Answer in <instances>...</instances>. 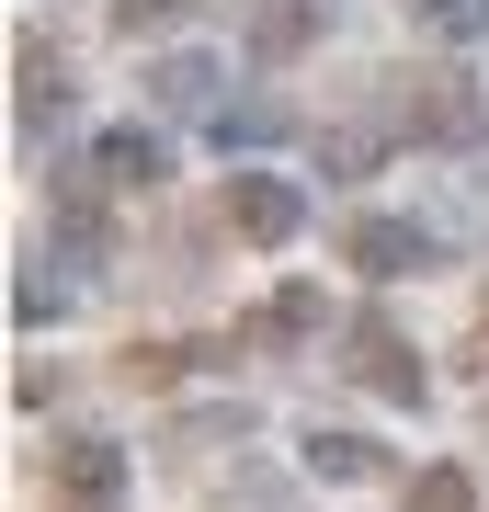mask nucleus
Instances as JSON below:
<instances>
[{"instance_id": "nucleus-5", "label": "nucleus", "mask_w": 489, "mask_h": 512, "mask_svg": "<svg viewBox=\"0 0 489 512\" xmlns=\"http://www.w3.org/2000/svg\"><path fill=\"white\" fill-rule=\"evenodd\" d=\"M228 228L251 239V251H285V239L308 228V194L273 183V171H239V183H228Z\"/></svg>"}, {"instance_id": "nucleus-15", "label": "nucleus", "mask_w": 489, "mask_h": 512, "mask_svg": "<svg viewBox=\"0 0 489 512\" xmlns=\"http://www.w3.org/2000/svg\"><path fill=\"white\" fill-rule=\"evenodd\" d=\"M114 365H126V387H171L182 365H194V353H171V342H126Z\"/></svg>"}, {"instance_id": "nucleus-2", "label": "nucleus", "mask_w": 489, "mask_h": 512, "mask_svg": "<svg viewBox=\"0 0 489 512\" xmlns=\"http://www.w3.org/2000/svg\"><path fill=\"white\" fill-rule=\"evenodd\" d=\"M342 353H353V376L376 387L387 410H421V353L399 342V319H387V308H364V319L342 330Z\"/></svg>"}, {"instance_id": "nucleus-11", "label": "nucleus", "mask_w": 489, "mask_h": 512, "mask_svg": "<svg viewBox=\"0 0 489 512\" xmlns=\"http://www.w3.org/2000/svg\"><path fill=\"white\" fill-rule=\"evenodd\" d=\"M376 467H387V444L342 433V421H319V433H308V478H376Z\"/></svg>"}, {"instance_id": "nucleus-7", "label": "nucleus", "mask_w": 489, "mask_h": 512, "mask_svg": "<svg viewBox=\"0 0 489 512\" xmlns=\"http://www.w3.org/2000/svg\"><path fill=\"white\" fill-rule=\"evenodd\" d=\"M12 80H23V126H35V137H46L57 114L80 103V92H69V57H57L46 35H23V57H12Z\"/></svg>"}, {"instance_id": "nucleus-8", "label": "nucleus", "mask_w": 489, "mask_h": 512, "mask_svg": "<svg viewBox=\"0 0 489 512\" xmlns=\"http://www.w3.org/2000/svg\"><path fill=\"white\" fill-rule=\"evenodd\" d=\"M319 35H330V0H262V12H251V57H273V69L308 57Z\"/></svg>"}, {"instance_id": "nucleus-13", "label": "nucleus", "mask_w": 489, "mask_h": 512, "mask_svg": "<svg viewBox=\"0 0 489 512\" xmlns=\"http://www.w3.org/2000/svg\"><path fill=\"white\" fill-rule=\"evenodd\" d=\"M410 512H478V478L467 467H421L410 478Z\"/></svg>"}, {"instance_id": "nucleus-14", "label": "nucleus", "mask_w": 489, "mask_h": 512, "mask_svg": "<svg viewBox=\"0 0 489 512\" xmlns=\"http://www.w3.org/2000/svg\"><path fill=\"white\" fill-rule=\"evenodd\" d=\"M410 23H421V35H455V46H467V35H489V0H410Z\"/></svg>"}, {"instance_id": "nucleus-3", "label": "nucleus", "mask_w": 489, "mask_h": 512, "mask_svg": "<svg viewBox=\"0 0 489 512\" xmlns=\"http://www.w3.org/2000/svg\"><path fill=\"white\" fill-rule=\"evenodd\" d=\"M342 262L364 285H410V274H433V239H421L410 217H353L342 228Z\"/></svg>"}, {"instance_id": "nucleus-1", "label": "nucleus", "mask_w": 489, "mask_h": 512, "mask_svg": "<svg viewBox=\"0 0 489 512\" xmlns=\"http://www.w3.org/2000/svg\"><path fill=\"white\" fill-rule=\"evenodd\" d=\"M387 92H399V126H410V137H433V148H478V137H489V103H478V80H455V69L387 80Z\"/></svg>"}, {"instance_id": "nucleus-9", "label": "nucleus", "mask_w": 489, "mask_h": 512, "mask_svg": "<svg viewBox=\"0 0 489 512\" xmlns=\"http://www.w3.org/2000/svg\"><path fill=\"white\" fill-rule=\"evenodd\" d=\"M103 183H126V194H160V183H171V137H148V126H114V137H103Z\"/></svg>"}, {"instance_id": "nucleus-6", "label": "nucleus", "mask_w": 489, "mask_h": 512, "mask_svg": "<svg viewBox=\"0 0 489 512\" xmlns=\"http://www.w3.org/2000/svg\"><path fill=\"white\" fill-rule=\"evenodd\" d=\"M228 92V69H217V57H160V69H148V103H160V114H205V126H217V103Z\"/></svg>"}, {"instance_id": "nucleus-16", "label": "nucleus", "mask_w": 489, "mask_h": 512, "mask_svg": "<svg viewBox=\"0 0 489 512\" xmlns=\"http://www.w3.org/2000/svg\"><path fill=\"white\" fill-rule=\"evenodd\" d=\"M194 0H114V35H160V23H182Z\"/></svg>"}, {"instance_id": "nucleus-10", "label": "nucleus", "mask_w": 489, "mask_h": 512, "mask_svg": "<svg viewBox=\"0 0 489 512\" xmlns=\"http://www.w3.org/2000/svg\"><path fill=\"white\" fill-rule=\"evenodd\" d=\"M319 319H330V296H319V285H285L262 319H239V342H251V353H262V342H308Z\"/></svg>"}, {"instance_id": "nucleus-4", "label": "nucleus", "mask_w": 489, "mask_h": 512, "mask_svg": "<svg viewBox=\"0 0 489 512\" xmlns=\"http://www.w3.org/2000/svg\"><path fill=\"white\" fill-rule=\"evenodd\" d=\"M46 478H57V501H80V512H114L126 501V444H103V433H69L46 456Z\"/></svg>"}, {"instance_id": "nucleus-12", "label": "nucleus", "mask_w": 489, "mask_h": 512, "mask_svg": "<svg viewBox=\"0 0 489 512\" xmlns=\"http://www.w3.org/2000/svg\"><path fill=\"white\" fill-rule=\"evenodd\" d=\"M273 137H285V103H262V92L217 114V148H228V160H239V148H273Z\"/></svg>"}]
</instances>
